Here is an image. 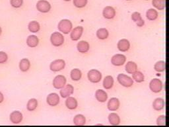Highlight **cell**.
<instances>
[{
    "label": "cell",
    "instance_id": "obj_1",
    "mask_svg": "<svg viewBox=\"0 0 169 127\" xmlns=\"http://www.w3.org/2000/svg\"><path fill=\"white\" fill-rule=\"evenodd\" d=\"M73 25L68 19H62L58 24L57 28L60 32H62L64 34H68L72 29Z\"/></svg>",
    "mask_w": 169,
    "mask_h": 127
},
{
    "label": "cell",
    "instance_id": "obj_2",
    "mask_svg": "<svg viewBox=\"0 0 169 127\" xmlns=\"http://www.w3.org/2000/svg\"><path fill=\"white\" fill-rule=\"evenodd\" d=\"M50 41L53 46L60 47L62 46L64 42V37L63 35L59 32H55V33L52 34Z\"/></svg>",
    "mask_w": 169,
    "mask_h": 127
},
{
    "label": "cell",
    "instance_id": "obj_3",
    "mask_svg": "<svg viewBox=\"0 0 169 127\" xmlns=\"http://www.w3.org/2000/svg\"><path fill=\"white\" fill-rule=\"evenodd\" d=\"M117 80H118L119 83L126 87H129L133 86L134 81L132 78L129 76L125 75L123 74H120L117 77Z\"/></svg>",
    "mask_w": 169,
    "mask_h": 127
},
{
    "label": "cell",
    "instance_id": "obj_4",
    "mask_svg": "<svg viewBox=\"0 0 169 127\" xmlns=\"http://www.w3.org/2000/svg\"><path fill=\"white\" fill-rule=\"evenodd\" d=\"M87 77L89 80L92 83H99L102 79V74L101 72L97 69H91L88 72Z\"/></svg>",
    "mask_w": 169,
    "mask_h": 127
},
{
    "label": "cell",
    "instance_id": "obj_5",
    "mask_svg": "<svg viewBox=\"0 0 169 127\" xmlns=\"http://www.w3.org/2000/svg\"><path fill=\"white\" fill-rule=\"evenodd\" d=\"M65 66H66V62H65V61L62 59H58L53 61L50 64V68L52 71L58 72L64 69Z\"/></svg>",
    "mask_w": 169,
    "mask_h": 127
},
{
    "label": "cell",
    "instance_id": "obj_6",
    "mask_svg": "<svg viewBox=\"0 0 169 127\" xmlns=\"http://www.w3.org/2000/svg\"><path fill=\"white\" fill-rule=\"evenodd\" d=\"M36 9L41 13H48L51 9V5L46 0H39L36 3Z\"/></svg>",
    "mask_w": 169,
    "mask_h": 127
},
{
    "label": "cell",
    "instance_id": "obj_7",
    "mask_svg": "<svg viewBox=\"0 0 169 127\" xmlns=\"http://www.w3.org/2000/svg\"><path fill=\"white\" fill-rule=\"evenodd\" d=\"M66 81L67 80L65 76L62 75H58L53 81V86L57 90H60V89H62L63 87L66 86Z\"/></svg>",
    "mask_w": 169,
    "mask_h": 127
},
{
    "label": "cell",
    "instance_id": "obj_8",
    "mask_svg": "<svg viewBox=\"0 0 169 127\" xmlns=\"http://www.w3.org/2000/svg\"><path fill=\"white\" fill-rule=\"evenodd\" d=\"M149 88L154 93H159L162 89V83L159 79H153L149 84Z\"/></svg>",
    "mask_w": 169,
    "mask_h": 127
},
{
    "label": "cell",
    "instance_id": "obj_9",
    "mask_svg": "<svg viewBox=\"0 0 169 127\" xmlns=\"http://www.w3.org/2000/svg\"><path fill=\"white\" fill-rule=\"evenodd\" d=\"M126 61V57L124 55L120 54H117L113 56L111 59V62L112 64L116 66L123 65L125 64Z\"/></svg>",
    "mask_w": 169,
    "mask_h": 127
},
{
    "label": "cell",
    "instance_id": "obj_10",
    "mask_svg": "<svg viewBox=\"0 0 169 127\" xmlns=\"http://www.w3.org/2000/svg\"><path fill=\"white\" fill-rule=\"evenodd\" d=\"M47 103L52 107L57 105L60 103V97L56 93H52L48 95L46 98Z\"/></svg>",
    "mask_w": 169,
    "mask_h": 127
},
{
    "label": "cell",
    "instance_id": "obj_11",
    "mask_svg": "<svg viewBox=\"0 0 169 127\" xmlns=\"http://www.w3.org/2000/svg\"><path fill=\"white\" fill-rule=\"evenodd\" d=\"M74 88L73 86L68 84V85L65 86L61 89L60 95L63 98H67L69 97L71 95H72L74 93Z\"/></svg>",
    "mask_w": 169,
    "mask_h": 127
},
{
    "label": "cell",
    "instance_id": "obj_12",
    "mask_svg": "<svg viewBox=\"0 0 169 127\" xmlns=\"http://www.w3.org/2000/svg\"><path fill=\"white\" fill-rule=\"evenodd\" d=\"M83 27L81 26H79L74 28L72 30V31H71L70 35L71 39L74 41H78L81 38L83 34Z\"/></svg>",
    "mask_w": 169,
    "mask_h": 127
},
{
    "label": "cell",
    "instance_id": "obj_13",
    "mask_svg": "<svg viewBox=\"0 0 169 127\" xmlns=\"http://www.w3.org/2000/svg\"><path fill=\"white\" fill-rule=\"evenodd\" d=\"M10 120L14 124L20 123L23 120V114L18 111L12 112L10 115Z\"/></svg>",
    "mask_w": 169,
    "mask_h": 127
},
{
    "label": "cell",
    "instance_id": "obj_14",
    "mask_svg": "<svg viewBox=\"0 0 169 127\" xmlns=\"http://www.w3.org/2000/svg\"><path fill=\"white\" fill-rule=\"evenodd\" d=\"M107 107H108V109L111 111H114L118 110L120 107L119 99L116 97L111 98L108 101Z\"/></svg>",
    "mask_w": 169,
    "mask_h": 127
},
{
    "label": "cell",
    "instance_id": "obj_15",
    "mask_svg": "<svg viewBox=\"0 0 169 127\" xmlns=\"http://www.w3.org/2000/svg\"><path fill=\"white\" fill-rule=\"evenodd\" d=\"M102 14L104 17L105 19H113L115 17L116 11L112 7L107 6V7L105 8V9H103Z\"/></svg>",
    "mask_w": 169,
    "mask_h": 127
},
{
    "label": "cell",
    "instance_id": "obj_16",
    "mask_svg": "<svg viewBox=\"0 0 169 127\" xmlns=\"http://www.w3.org/2000/svg\"><path fill=\"white\" fill-rule=\"evenodd\" d=\"M117 47H118L120 51L126 52L129 49V47H130V43L127 39H122L118 42Z\"/></svg>",
    "mask_w": 169,
    "mask_h": 127
},
{
    "label": "cell",
    "instance_id": "obj_17",
    "mask_svg": "<svg viewBox=\"0 0 169 127\" xmlns=\"http://www.w3.org/2000/svg\"><path fill=\"white\" fill-rule=\"evenodd\" d=\"M165 105V100L162 98H157L153 103V107L155 111H159L163 109Z\"/></svg>",
    "mask_w": 169,
    "mask_h": 127
},
{
    "label": "cell",
    "instance_id": "obj_18",
    "mask_svg": "<svg viewBox=\"0 0 169 127\" xmlns=\"http://www.w3.org/2000/svg\"><path fill=\"white\" fill-rule=\"evenodd\" d=\"M95 97L99 102L104 103L107 100L108 95L104 90H98L95 93Z\"/></svg>",
    "mask_w": 169,
    "mask_h": 127
},
{
    "label": "cell",
    "instance_id": "obj_19",
    "mask_svg": "<svg viewBox=\"0 0 169 127\" xmlns=\"http://www.w3.org/2000/svg\"><path fill=\"white\" fill-rule=\"evenodd\" d=\"M132 19L136 23L138 27H142L144 25L145 22L143 19L141 14L139 12H134L132 15Z\"/></svg>",
    "mask_w": 169,
    "mask_h": 127
},
{
    "label": "cell",
    "instance_id": "obj_20",
    "mask_svg": "<svg viewBox=\"0 0 169 127\" xmlns=\"http://www.w3.org/2000/svg\"><path fill=\"white\" fill-rule=\"evenodd\" d=\"M66 105L69 109H75L78 106L77 101L73 97H68L66 101Z\"/></svg>",
    "mask_w": 169,
    "mask_h": 127
},
{
    "label": "cell",
    "instance_id": "obj_21",
    "mask_svg": "<svg viewBox=\"0 0 169 127\" xmlns=\"http://www.w3.org/2000/svg\"><path fill=\"white\" fill-rule=\"evenodd\" d=\"M77 50L78 51L81 53H86L89 51V44L84 41H81L79 43L77 44Z\"/></svg>",
    "mask_w": 169,
    "mask_h": 127
},
{
    "label": "cell",
    "instance_id": "obj_22",
    "mask_svg": "<svg viewBox=\"0 0 169 127\" xmlns=\"http://www.w3.org/2000/svg\"><path fill=\"white\" fill-rule=\"evenodd\" d=\"M39 43L38 38L35 35H30L27 39V45L30 48H35Z\"/></svg>",
    "mask_w": 169,
    "mask_h": 127
},
{
    "label": "cell",
    "instance_id": "obj_23",
    "mask_svg": "<svg viewBox=\"0 0 169 127\" xmlns=\"http://www.w3.org/2000/svg\"><path fill=\"white\" fill-rule=\"evenodd\" d=\"M30 67V62L27 58L22 59L19 62V68L23 72H27Z\"/></svg>",
    "mask_w": 169,
    "mask_h": 127
},
{
    "label": "cell",
    "instance_id": "obj_24",
    "mask_svg": "<svg viewBox=\"0 0 169 127\" xmlns=\"http://www.w3.org/2000/svg\"><path fill=\"white\" fill-rule=\"evenodd\" d=\"M138 69V66L134 62L129 61L127 62L126 65V71L130 74H133Z\"/></svg>",
    "mask_w": 169,
    "mask_h": 127
},
{
    "label": "cell",
    "instance_id": "obj_25",
    "mask_svg": "<svg viewBox=\"0 0 169 127\" xmlns=\"http://www.w3.org/2000/svg\"><path fill=\"white\" fill-rule=\"evenodd\" d=\"M108 120L112 125H118L120 123V118L116 113H112L108 116Z\"/></svg>",
    "mask_w": 169,
    "mask_h": 127
},
{
    "label": "cell",
    "instance_id": "obj_26",
    "mask_svg": "<svg viewBox=\"0 0 169 127\" xmlns=\"http://www.w3.org/2000/svg\"><path fill=\"white\" fill-rule=\"evenodd\" d=\"M114 85V79L111 75H108L103 81V86L106 90H110L113 87Z\"/></svg>",
    "mask_w": 169,
    "mask_h": 127
},
{
    "label": "cell",
    "instance_id": "obj_27",
    "mask_svg": "<svg viewBox=\"0 0 169 127\" xmlns=\"http://www.w3.org/2000/svg\"><path fill=\"white\" fill-rule=\"evenodd\" d=\"M86 123V119L83 115H77L74 119V123L77 126L84 125Z\"/></svg>",
    "mask_w": 169,
    "mask_h": 127
},
{
    "label": "cell",
    "instance_id": "obj_28",
    "mask_svg": "<svg viewBox=\"0 0 169 127\" xmlns=\"http://www.w3.org/2000/svg\"><path fill=\"white\" fill-rule=\"evenodd\" d=\"M71 78L74 81H78L81 80V77H82V73L81 72L80 69H74L71 70Z\"/></svg>",
    "mask_w": 169,
    "mask_h": 127
},
{
    "label": "cell",
    "instance_id": "obj_29",
    "mask_svg": "<svg viewBox=\"0 0 169 127\" xmlns=\"http://www.w3.org/2000/svg\"><path fill=\"white\" fill-rule=\"evenodd\" d=\"M28 28L30 32L31 33H37L41 29L40 24H39L37 21H33L29 23L28 25Z\"/></svg>",
    "mask_w": 169,
    "mask_h": 127
},
{
    "label": "cell",
    "instance_id": "obj_30",
    "mask_svg": "<svg viewBox=\"0 0 169 127\" xmlns=\"http://www.w3.org/2000/svg\"><path fill=\"white\" fill-rule=\"evenodd\" d=\"M108 35H109V33L108 30L105 28L100 29L96 32V36L101 40H105L107 39Z\"/></svg>",
    "mask_w": 169,
    "mask_h": 127
},
{
    "label": "cell",
    "instance_id": "obj_31",
    "mask_svg": "<svg viewBox=\"0 0 169 127\" xmlns=\"http://www.w3.org/2000/svg\"><path fill=\"white\" fill-rule=\"evenodd\" d=\"M147 18L150 21H154L158 17V12L154 9H149L146 13Z\"/></svg>",
    "mask_w": 169,
    "mask_h": 127
},
{
    "label": "cell",
    "instance_id": "obj_32",
    "mask_svg": "<svg viewBox=\"0 0 169 127\" xmlns=\"http://www.w3.org/2000/svg\"><path fill=\"white\" fill-rule=\"evenodd\" d=\"M152 4L155 8L159 10H163L165 9V0H153Z\"/></svg>",
    "mask_w": 169,
    "mask_h": 127
},
{
    "label": "cell",
    "instance_id": "obj_33",
    "mask_svg": "<svg viewBox=\"0 0 169 127\" xmlns=\"http://www.w3.org/2000/svg\"><path fill=\"white\" fill-rule=\"evenodd\" d=\"M37 107H38V101L35 98H32L28 101L27 105V109L29 111H33L36 109Z\"/></svg>",
    "mask_w": 169,
    "mask_h": 127
},
{
    "label": "cell",
    "instance_id": "obj_34",
    "mask_svg": "<svg viewBox=\"0 0 169 127\" xmlns=\"http://www.w3.org/2000/svg\"><path fill=\"white\" fill-rule=\"evenodd\" d=\"M166 63L165 61H159L155 64L154 69L155 71L158 72H162L165 70Z\"/></svg>",
    "mask_w": 169,
    "mask_h": 127
},
{
    "label": "cell",
    "instance_id": "obj_35",
    "mask_svg": "<svg viewBox=\"0 0 169 127\" xmlns=\"http://www.w3.org/2000/svg\"><path fill=\"white\" fill-rule=\"evenodd\" d=\"M133 79L138 83H141L144 81V75L141 72L136 71L135 73L133 74Z\"/></svg>",
    "mask_w": 169,
    "mask_h": 127
},
{
    "label": "cell",
    "instance_id": "obj_36",
    "mask_svg": "<svg viewBox=\"0 0 169 127\" xmlns=\"http://www.w3.org/2000/svg\"><path fill=\"white\" fill-rule=\"evenodd\" d=\"M87 3V0H74V4L76 8H84Z\"/></svg>",
    "mask_w": 169,
    "mask_h": 127
},
{
    "label": "cell",
    "instance_id": "obj_37",
    "mask_svg": "<svg viewBox=\"0 0 169 127\" xmlns=\"http://www.w3.org/2000/svg\"><path fill=\"white\" fill-rule=\"evenodd\" d=\"M10 3L13 8H19L22 6L23 0H10Z\"/></svg>",
    "mask_w": 169,
    "mask_h": 127
},
{
    "label": "cell",
    "instance_id": "obj_38",
    "mask_svg": "<svg viewBox=\"0 0 169 127\" xmlns=\"http://www.w3.org/2000/svg\"><path fill=\"white\" fill-rule=\"evenodd\" d=\"M8 56L5 52H0V64L5 63L8 61Z\"/></svg>",
    "mask_w": 169,
    "mask_h": 127
},
{
    "label": "cell",
    "instance_id": "obj_39",
    "mask_svg": "<svg viewBox=\"0 0 169 127\" xmlns=\"http://www.w3.org/2000/svg\"><path fill=\"white\" fill-rule=\"evenodd\" d=\"M166 117L165 115H161L158 117L157 120V123L158 125L160 126H163L166 124Z\"/></svg>",
    "mask_w": 169,
    "mask_h": 127
},
{
    "label": "cell",
    "instance_id": "obj_40",
    "mask_svg": "<svg viewBox=\"0 0 169 127\" xmlns=\"http://www.w3.org/2000/svg\"><path fill=\"white\" fill-rule=\"evenodd\" d=\"M4 100V96L2 93L0 92V103H2Z\"/></svg>",
    "mask_w": 169,
    "mask_h": 127
},
{
    "label": "cell",
    "instance_id": "obj_41",
    "mask_svg": "<svg viewBox=\"0 0 169 127\" xmlns=\"http://www.w3.org/2000/svg\"><path fill=\"white\" fill-rule=\"evenodd\" d=\"M2 29L1 27H0V36H1V35H2Z\"/></svg>",
    "mask_w": 169,
    "mask_h": 127
},
{
    "label": "cell",
    "instance_id": "obj_42",
    "mask_svg": "<svg viewBox=\"0 0 169 127\" xmlns=\"http://www.w3.org/2000/svg\"><path fill=\"white\" fill-rule=\"evenodd\" d=\"M64 1H66V2H69L70 0H64Z\"/></svg>",
    "mask_w": 169,
    "mask_h": 127
},
{
    "label": "cell",
    "instance_id": "obj_43",
    "mask_svg": "<svg viewBox=\"0 0 169 127\" xmlns=\"http://www.w3.org/2000/svg\"><path fill=\"white\" fill-rule=\"evenodd\" d=\"M127 1H129V0H127Z\"/></svg>",
    "mask_w": 169,
    "mask_h": 127
}]
</instances>
